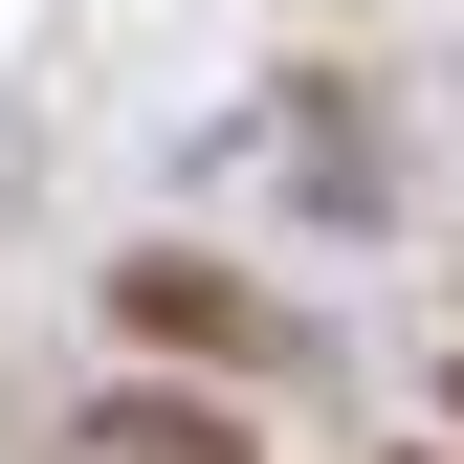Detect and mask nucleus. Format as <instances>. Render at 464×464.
I'll return each instance as SVG.
<instances>
[{"mask_svg":"<svg viewBox=\"0 0 464 464\" xmlns=\"http://www.w3.org/2000/svg\"><path fill=\"white\" fill-rule=\"evenodd\" d=\"M89 442H111V464H244V420H221V398H111Z\"/></svg>","mask_w":464,"mask_h":464,"instance_id":"obj_2","label":"nucleus"},{"mask_svg":"<svg viewBox=\"0 0 464 464\" xmlns=\"http://www.w3.org/2000/svg\"><path fill=\"white\" fill-rule=\"evenodd\" d=\"M133 310L178 332V354H266V310H244V287H221V266H133Z\"/></svg>","mask_w":464,"mask_h":464,"instance_id":"obj_1","label":"nucleus"}]
</instances>
